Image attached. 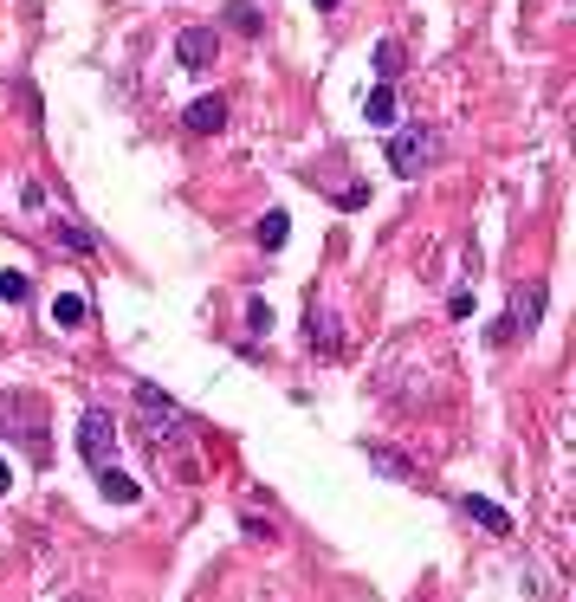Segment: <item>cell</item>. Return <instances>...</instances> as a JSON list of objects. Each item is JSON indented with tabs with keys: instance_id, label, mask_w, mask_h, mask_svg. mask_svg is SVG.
I'll list each match as a JSON object with an SVG mask.
<instances>
[{
	"instance_id": "4",
	"label": "cell",
	"mask_w": 576,
	"mask_h": 602,
	"mask_svg": "<svg viewBox=\"0 0 576 602\" xmlns=\"http://www.w3.org/2000/svg\"><path fill=\"white\" fill-rule=\"evenodd\" d=\"M434 156H441V136L434 130H395L389 136V169L395 175H421Z\"/></svg>"
},
{
	"instance_id": "8",
	"label": "cell",
	"mask_w": 576,
	"mask_h": 602,
	"mask_svg": "<svg viewBox=\"0 0 576 602\" xmlns=\"http://www.w3.org/2000/svg\"><path fill=\"white\" fill-rule=\"evenodd\" d=\"M188 130H195V136H214V130H221V123H227V98H195V104H188Z\"/></svg>"
},
{
	"instance_id": "7",
	"label": "cell",
	"mask_w": 576,
	"mask_h": 602,
	"mask_svg": "<svg viewBox=\"0 0 576 602\" xmlns=\"http://www.w3.org/2000/svg\"><path fill=\"white\" fill-rule=\"evenodd\" d=\"M460 512L473 518V525H486L492 538H512V518H505V512H499L492 499H473V492H466V499H460Z\"/></svg>"
},
{
	"instance_id": "6",
	"label": "cell",
	"mask_w": 576,
	"mask_h": 602,
	"mask_svg": "<svg viewBox=\"0 0 576 602\" xmlns=\"http://www.w3.org/2000/svg\"><path fill=\"white\" fill-rule=\"evenodd\" d=\"M305 344L318 350V357H337V350H344V337H337V318L318 305V298H311V311H305Z\"/></svg>"
},
{
	"instance_id": "22",
	"label": "cell",
	"mask_w": 576,
	"mask_h": 602,
	"mask_svg": "<svg viewBox=\"0 0 576 602\" xmlns=\"http://www.w3.org/2000/svg\"><path fill=\"white\" fill-rule=\"evenodd\" d=\"M72 602H91V596H72Z\"/></svg>"
},
{
	"instance_id": "13",
	"label": "cell",
	"mask_w": 576,
	"mask_h": 602,
	"mask_svg": "<svg viewBox=\"0 0 576 602\" xmlns=\"http://www.w3.org/2000/svg\"><path fill=\"white\" fill-rule=\"evenodd\" d=\"M402 78V39H376V85Z\"/></svg>"
},
{
	"instance_id": "21",
	"label": "cell",
	"mask_w": 576,
	"mask_h": 602,
	"mask_svg": "<svg viewBox=\"0 0 576 602\" xmlns=\"http://www.w3.org/2000/svg\"><path fill=\"white\" fill-rule=\"evenodd\" d=\"M318 7H337V0H318Z\"/></svg>"
},
{
	"instance_id": "20",
	"label": "cell",
	"mask_w": 576,
	"mask_h": 602,
	"mask_svg": "<svg viewBox=\"0 0 576 602\" xmlns=\"http://www.w3.org/2000/svg\"><path fill=\"white\" fill-rule=\"evenodd\" d=\"M13 486V473H7V460H0V492H7Z\"/></svg>"
},
{
	"instance_id": "2",
	"label": "cell",
	"mask_w": 576,
	"mask_h": 602,
	"mask_svg": "<svg viewBox=\"0 0 576 602\" xmlns=\"http://www.w3.org/2000/svg\"><path fill=\"white\" fill-rule=\"evenodd\" d=\"M78 454H85L91 473L117 467V421H111V408H85V415H78Z\"/></svg>"
},
{
	"instance_id": "3",
	"label": "cell",
	"mask_w": 576,
	"mask_h": 602,
	"mask_svg": "<svg viewBox=\"0 0 576 602\" xmlns=\"http://www.w3.org/2000/svg\"><path fill=\"white\" fill-rule=\"evenodd\" d=\"M538 318H544V279H531V285H518V292H512V311L486 331V344H512L518 331H538Z\"/></svg>"
},
{
	"instance_id": "14",
	"label": "cell",
	"mask_w": 576,
	"mask_h": 602,
	"mask_svg": "<svg viewBox=\"0 0 576 602\" xmlns=\"http://www.w3.org/2000/svg\"><path fill=\"white\" fill-rule=\"evenodd\" d=\"M363 117L369 123H395V85H376V91H369V98H363Z\"/></svg>"
},
{
	"instance_id": "11",
	"label": "cell",
	"mask_w": 576,
	"mask_h": 602,
	"mask_svg": "<svg viewBox=\"0 0 576 602\" xmlns=\"http://www.w3.org/2000/svg\"><path fill=\"white\" fill-rule=\"evenodd\" d=\"M221 20L233 26V33H246V39H259V33H266V13H259L253 0H227V13H221Z\"/></svg>"
},
{
	"instance_id": "9",
	"label": "cell",
	"mask_w": 576,
	"mask_h": 602,
	"mask_svg": "<svg viewBox=\"0 0 576 602\" xmlns=\"http://www.w3.org/2000/svg\"><path fill=\"white\" fill-rule=\"evenodd\" d=\"M52 234L72 246V253H98V234H91V227L78 221V214H52Z\"/></svg>"
},
{
	"instance_id": "15",
	"label": "cell",
	"mask_w": 576,
	"mask_h": 602,
	"mask_svg": "<svg viewBox=\"0 0 576 602\" xmlns=\"http://www.w3.org/2000/svg\"><path fill=\"white\" fill-rule=\"evenodd\" d=\"M285 234H292V221H285V208H272L266 221H259V246H266V253H279Z\"/></svg>"
},
{
	"instance_id": "5",
	"label": "cell",
	"mask_w": 576,
	"mask_h": 602,
	"mask_svg": "<svg viewBox=\"0 0 576 602\" xmlns=\"http://www.w3.org/2000/svg\"><path fill=\"white\" fill-rule=\"evenodd\" d=\"M175 59H182L188 72H208V65L221 59V33H214V26H182V39H175Z\"/></svg>"
},
{
	"instance_id": "1",
	"label": "cell",
	"mask_w": 576,
	"mask_h": 602,
	"mask_svg": "<svg viewBox=\"0 0 576 602\" xmlns=\"http://www.w3.org/2000/svg\"><path fill=\"white\" fill-rule=\"evenodd\" d=\"M136 421H143V441L156 447V460L188 441V415L156 389V382H136Z\"/></svg>"
},
{
	"instance_id": "16",
	"label": "cell",
	"mask_w": 576,
	"mask_h": 602,
	"mask_svg": "<svg viewBox=\"0 0 576 602\" xmlns=\"http://www.w3.org/2000/svg\"><path fill=\"white\" fill-rule=\"evenodd\" d=\"M363 454H369V467H382L389 480H415V467H408L402 454H389V447H363Z\"/></svg>"
},
{
	"instance_id": "18",
	"label": "cell",
	"mask_w": 576,
	"mask_h": 602,
	"mask_svg": "<svg viewBox=\"0 0 576 602\" xmlns=\"http://www.w3.org/2000/svg\"><path fill=\"white\" fill-rule=\"evenodd\" d=\"M246 331H253V337L272 331V305H266V298H246Z\"/></svg>"
},
{
	"instance_id": "17",
	"label": "cell",
	"mask_w": 576,
	"mask_h": 602,
	"mask_svg": "<svg viewBox=\"0 0 576 602\" xmlns=\"http://www.w3.org/2000/svg\"><path fill=\"white\" fill-rule=\"evenodd\" d=\"M26 292H33V279H26L20 266H0V298H7V305H26Z\"/></svg>"
},
{
	"instance_id": "19",
	"label": "cell",
	"mask_w": 576,
	"mask_h": 602,
	"mask_svg": "<svg viewBox=\"0 0 576 602\" xmlns=\"http://www.w3.org/2000/svg\"><path fill=\"white\" fill-rule=\"evenodd\" d=\"M240 531H246V538H253V544H272V538H279V531H272V525H266V518H253V512H246V518H240Z\"/></svg>"
},
{
	"instance_id": "10",
	"label": "cell",
	"mask_w": 576,
	"mask_h": 602,
	"mask_svg": "<svg viewBox=\"0 0 576 602\" xmlns=\"http://www.w3.org/2000/svg\"><path fill=\"white\" fill-rule=\"evenodd\" d=\"M98 492H104L111 505H136V499H143V486H136L123 467H104V473H98Z\"/></svg>"
},
{
	"instance_id": "12",
	"label": "cell",
	"mask_w": 576,
	"mask_h": 602,
	"mask_svg": "<svg viewBox=\"0 0 576 602\" xmlns=\"http://www.w3.org/2000/svg\"><path fill=\"white\" fill-rule=\"evenodd\" d=\"M85 318H91V305L78 292H59V298H52V331H59V324L72 331V324H85Z\"/></svg>"
}]
</instances>
